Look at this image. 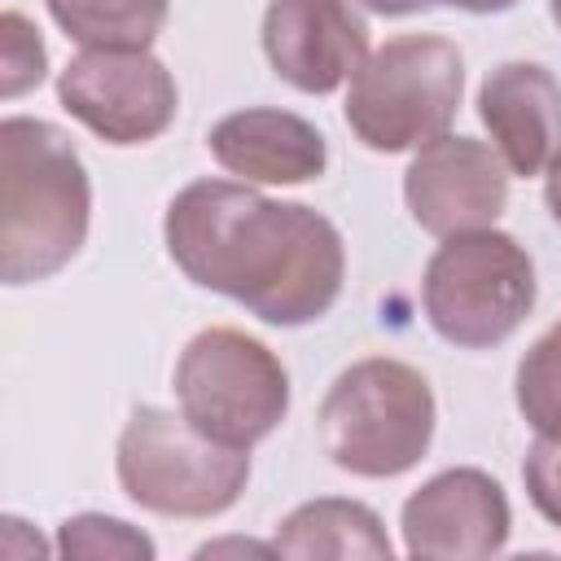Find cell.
Listing matches in <instances>:
<instances>
[{"mask_svg": "<svg viewBox=\"0 0 561 561\" xmlns=\"http://www.w3.org/2000/svg\"><path fill=\"white\" fill-rule=\"evenodd\" d=\"M92 180L75 140L13 114L0 123V280L35 285L57 276L88 241Z\"/></svg>", "mask_w": 561, "mask_h": 561, "instance_id": "obj_2", "label": "cell"}, {"mask_svg": "<svg viewBox=\"0 0 561 561\" xmlns=\"http://www.w3.org/2000/svg\"><path fill=\"white\" fill-rule=\"evenodd\" d=\"M478 118L508 175H543L561 153V83L539 61H500L486 70Z\"/></svg>", "mask_w": 561, "mask_h": 561, "instance_id": "obj_12", "label": "cell"}, {"mask_svg": "<svg viewBox=\"0 0 561 561\" xmlns=\"http://www.w3.org/2000/svg\"><path fill=\"white\" fill-rule=\"evenodd\" d=\"M465 92V57L447 35H394L351 75L342 118L373 153H408L438 140Z\"/></svg>", "mask_w": 561, "mask_h": 561, "instance_id": "obj_4", "label": "cell"}, {"mask_svg": "<svg viewBox=\"0 0 561 561\" xmlns=\"http://www.w3.org/2000/svg\"><path fill=\"white\" fill-rule=\"evenodd\" d=\"M403 552L416 561H482L504 552L513 513L504 486L473 465L421 482L399 513Z\"/></svg>", "mask_w": 561, "mask_h": 561, "instance_id": "obj_9", "label": "cell"}, {"mask_svg": "<svg viewBox=\"0 0 561 561\" xmlns=\"http://www.w3.org/2000/svg\"><path fill=\"white\" fill-rule=\"evenodd\" d=\"M162 241L193 285L276 329L329 316L346 280V245L333 219L302 202L263 197L245 180L184 184L167 206Z\"/></svg>", "mask_w": 561, "mask_h": 561, "instance_id": "obj_1", "label": "cell"}, {"mask_svg": "<svg viewBox=\"0 0 561 561\" xmlns=\"http://www.w3.org/2000/svg\"><path fill=\"white\" fill-rule=\"evenodd\" d=\"M57 552L61 557H127V561H149L158 548L145 530L127 526L123 517H105V513H75L61 522L57 530Z\"/></svg>", "mask_w": 561, "mask_h": 561, "instance_id": "obj_17", "label": "cell"}, {"mask_svg": "<svg viewBox=\"0 0 561 561\" xmlns=\"http://www.w3.org/2000/svg\"><path fill=\"white\" fill-rule=\"evenodd\" d=\"M434 421L430 381L403 359L368 355L333 377L316 434L337 469L355 478H399L430 451Z\"/></svg>", "mask_w": 561, "mask_h": 561, "instance_id": "obj_3", "label": "cell"}, {"mask_svg": "<svg viewBox=\"0 0 561 561\" xmlns=\"http://www.w3.org/2000/svg\"><path fill=\"white\" fill-rule=\"evenodd\" d=\"M79 48H149L171 0H44Z\"/></svg>", "mask_w": 561, "mask_h": 561, "instance_id": "obj_15", "label": "cell"}, {"mask_svg": "<svg viewBox=\"0 0 561 561\" xmlns=\"http://www.w3.org/2000/svg\"><path fill=\"white\" fill-rule=\"evenodd\" d=\"M364 9H373V13H381V18H408V13H425V9H434L438 0H359Z\"/></svg>", "mask_w": 561, "mask_h": 561, "instance_id": "obj_20", "label": "cell"}, {"mask_svg": "<svg viewBox=\"0 0 561 561\" xmlns=\"http://www.w3.org/2000/svg\"><path fill=\"white\" fill-rule=\"evenodd\" d=\"M57 101L105 145H149L180 110L171 70L149 48H83L57 75Z\"/></svg>", "mask_w": 561, "mask_h": 561, "instance_id": "obj_8", "label": "cell"}, {"mask_svg": "<svg viewBox=\"0 0 561 561\" xmlns=\"http://www.w3.org/2000/svg\"><path fill=\"white\" fill-rule=\"evenodd\" d=\"M180 412L224 447L250 451L289 412V373L276 351L241 329L215 324L175 359Z\"/></svg>", "mask_w": 561, "mask_h": 561, "instance_id": "obj_7", "label": "cell"}, {"mask_svg": "<svg viewBox=\"0 0 561 561\" xmlns=\"http://www.w3.org/2000/svg\"><path fill=\"white\" fill-rule=\"evenodd\" d=\"M210 158L245 184H307L329 167V140L316 123L289 110L250 105L224 114L206 136Z\"/></svg>", "mask_w": 561, "mask_h": 561, "instance_id": "obj_13", "label": "cell"}, {"mask_svg": "<svg viewBox=\"0 0 561 561\" xmlns=\"http://www.w3.org/2000/svg\"><path fill=\"white\" fill-rule=\"evenodd\" d=\"M272 552L280 557H355V561H390V539L381 517L359 504V500H342V495H320L298 504L272 539Z\"/></svg>", "mask_w": 561, "mask_h": 561, "instance_id": "obj_14", "label": "cell"}, {"mask_svg": "<svg viewBox=\"0 0 561 561\" xmlns=\"http://www.w3.org/2000/svg\"><path fill=\"white\" fill-rule=\"evenodd\" d=\"M522 482H526L535 513L561 530V430L535 434V443L526 447V460H522Z\"/></svg>", "mask_w": 561, "mask_h": 561, "instance_id": "obj_18", "label": "cell"}, {"mask_svg": "<svg viewBox=\"0 0 561 561\" xmlns=\"http://www.w3.org/2000/svg\"><path fill=\"white\" fill-rule=\"evenodd\" d=\"M267 66L307 96H329L368 57V26L351 0H267Z\"/></svg>", "mask_w": 561, "mask_h": 561, "instance_id": "obj_11", "label": "cell"}, {"mask_svg": "<svg viewBox=\"0 0 561 561\" xmlns=\"http://www.w3.org/2000/svg\"><path fill=\"white\" fill-rule=\"evenodd\" d=\"M535 263L517 237L491 228L443 237L421 276L430 329L460 351L508 342L535 307Z\"/></svg>", "mask_w": 561, "mask_h": 561, "instance_id": "obj_6", "label": "cell"}, {"mask_svg": "<svg viewBox=\"0 0 561 561\" xmlns=\"http://www.w3.org/2000/svg\"><path fill=\"white\" fill-rule=\"evenodd\" d=\"M543 206H548V215H552V224H561V153L548 162V171H543Z\"/></svg>", "mask_w": 561, "mask_h": 561, "instance_id": "obj_21", "label": "cell"}, {"mask_svg": "<svg viewBox=\"0 0 561 561\" xmlns=\"http://www.w3.org/2000/svg\"><path fill=\"white\" fill-rule=\"evenodd\" d=\"M403 202L430 237L491 228L508 206V167L495 145L443 131L408 162Z\"/></svg>", "mask_w": 561, "mask_h": 561, "instance_id": "obj_10", "label": "cell"}, {"mask_svg": "<svg viewBox=\"0 0 561 561\" xmlns=\"http://www.w3.org/2000/svg\"><path fill=\"white\" fill-rule=\"evenodd\" d=\"M114 469L123 495L158 517H219L250 482V451L202 434L184 412L136 408L118 434Z\"/></svg>", "mask_w": 561, "mask_h": 561, "instance_id": "obj_5", "label": "cell"}, {"mask_svg": "<svg viewBox=\"0 0 561 561\" xmlns=\"http://www.w3.org/2000/svg\"><path fill=\"white\" fill-rule=\"evenodd\" d=\"M548 9H552V22L561 26V0H548Z\"/></svg>", "mask_w": 561, "mask_h": 561, "instance_id": "obj_23", "label": "cell"}, {"mask_svg": "<svg viewBox=\"0 0 561 561\" xmlns=\"http://www.w3.org/2000/svg\"><path fill=\"white\" fill-rule=\"evenodd\" d=\"M0 31H4V96H22L26 88H35L44 79L48 53H44L39 31L13 9L4 13Z\"/></svg>", "mask_w": 561, "mask_h": 561, "instance_id": "obj_19", "label": "cell"}, {"mask_svg": "<svg viewBox=\"0 0 561 561\" xmlns=\"http://www.w3.org/2000/svg\"><path fill=\"white\" fill-rule=\"evenodd\" d=\"M513 399L535 434L561 430V320L543 329L530 342V351L517 359Z\"/></svg>", "mask_w": 561, "mask_h": 561, "instance_id": "obj_16", "label": "cell"}, {"mask_svg": "<svg viewBox=\"0 0 561 561\" xmlns=\"http://www.w3.org/2000/svg\"><path fill=\"white\" fill-rule=\"evenodd\" d=\"M438 4H451V9H465V13L486 18V13H508L517 0H438Z\"/></svg>", "mask_w": 561, "mask_h": 561, "instance_id": "obj_22", "label": "cell"}]
</instances>
